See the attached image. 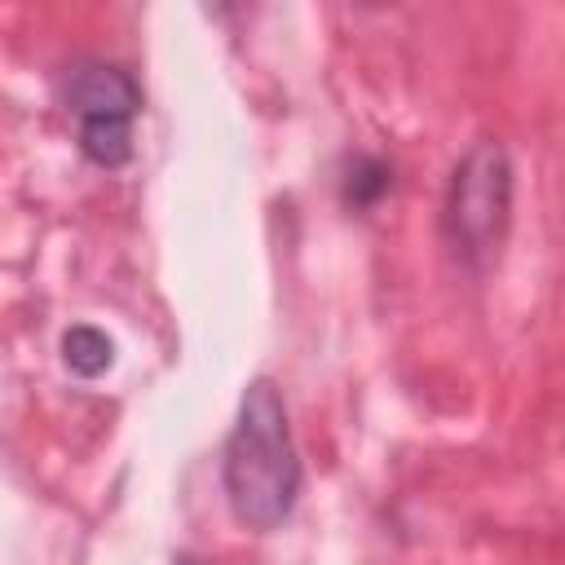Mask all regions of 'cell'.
I'll list each match as a JSON object with an SVG mask.
<instances>
[{"mask_svg":"<svg viewBox=\"0 0 565 565\" xmlns=\"http://www.w3.org/2000/svg\"><path fill=\"white\" fill-rule=\"evenodd\" d=\"M221 486L238 525L265 534L278 530L300 494V455L291 441L287 406L274 380H252L238 402V419L221 450Z\"/></svg>","mask_w":565,"mask_h":565,"instance_id":"obj_1","label":"cell"},{"mask_svg":"<svg viewBox=\"0 0 565 565\" xmlns=\"http://www.w3.org/2000/svg\"><path fill=\"white\" fill-rule=\"evenodd\" d=\"M62 106L75 115L79 150L97 168H124L132 159V119L141 110V84L119 62L75 57L57 79Z\"/></svg>","mask_w":565,"mask_h":565,"instance_id":"obj_2","label":"cell"},{"mask_svg":"<svg viewBox=\"0 0 565 565\" xmlns=\"http://www.w3.org/2000/svg\"><path fill=\"white\" fill-rule=\"evenodd\" d=\"M512 221V163L499 141L472 146L446 185V234L459 260L481 269Z\"/></svg>","mask_w":565,"mask_h":565,"instance_id":"obj_3","label":"cell"},{"mask_svg":"<svg viewBox=\"0 0 565 565\" xmlns=\"http://www.w3.org/2000/svg\"><path fill=\"white\" fill-rule=\"evenodd\" d=\"M57 349H62V366H66L71 375H79V380H97V375L110 371V362H115V340H110L106 331L88 327V322L66 327Z\"/></svg>","mask_w":565,"mask_h":565,"instance_id":"obj_4","label":"cell"},{"mask_svg":"<svg viewBox=\"0 0 565 565\" xmlns=\"http://www.w3.org/2000/svg\"><path fill=\"white\" fill-rule=\"evenodd\" d=\"M393 185V168L375 154H353L344 163V177H340V203L353 207V212H366L375 207Z\"/></svg>","mask_w":565,"mask_h":565,"instance_id":"obj_5","label":"cell"}]
</instances>
